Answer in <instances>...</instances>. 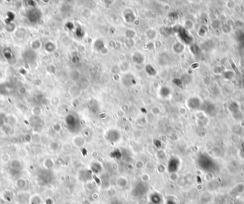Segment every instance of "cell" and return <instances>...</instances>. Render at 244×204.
<instances>
[{
	"instance_id": "obj_1",
	"label": "cell",
	"mask_w": 244,
	"mask_h": 204,
	"mask_svg": "<svg viewBox=\"0 0 244 204\" xmlns=\"http://www.w3.org/2000/svg\"><path fill=\"white\" fill-rule=\"evenodd\" d=\"M14 186L18 190L21 191H24L29 187V181L25 178H18L14 181Z\"/></svg>"
},
{
	"instance_id": "obj_2",
	"label": "cell",
	"mask_w": 244,
	"mask_h": 204,
	"mask_svg": "<svg viewBox=\"0 0 244 204\" xmlns=\"http://www.w3.org/2000/svg\"><path fill=\"white\" fill-rule=\"evenodd\" d=\"M17 201L20 204H29V198L27 196V193L24 191H21L17 194Z\"/></svg>"
},
{
	"instance_id": "obj_3",
	"label": "cell",
	"mask_w": 244,
	"mask_h": 204,
	"mask_svg": "<svg viewBox=\"0 0 244 204\" xmlns=\"http://www.w3.org/2000/svg\"><path fill=\"white\" fill-rule=\"evenodd\" d=\"M9 168L14 171H21L23 169V166L19 160H13L10 162Z\"/></svg>"
},
{
	"instance_id": "obj_4",
	"label": "cell",
	"mask_w": 244,
	"mask_h": 204,
	"mask_svg": "<svg viewBox=\"0 0 244 204\" xmlns=\"http://www.w3.org/2000/svg\"><path fill=\"white\" fill-rule=\"evenodd\" d=\"M41 202H42V200L39 195L34 194V196L29 198V204H41Z\"/></svg>"
}]
</instances>
